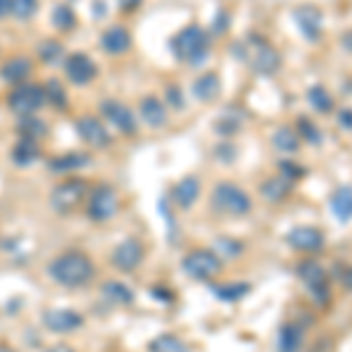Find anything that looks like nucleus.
<instances>
[{"mask_svg":"<svg viewBox=\"0 0 352 352\" xmlns=\"http://www.w3.org/2000/svg\"><path fill=\"white\" fill-rule=\"evenodd\" d=\"M294 19H296V26L305 41L315 43V41H320L322 33H324V12H322L317 5H310V3L298 5V8L294 10Z\"/></svg>","mask_w":352,"mask_h":352,"instance_id":"obj_10","label":"nucleus"},{"mask_svg":"<svg viewBox=\"0 0 352 352\" xmlns=\"http://www.w3.org/2000/svg\"><path fill=\"white\" fill-rule=\"evenodd\" d=\"M89 162V157L85 153H66V155H59L56 160L50 162V167L54 172H76V169L85 167Z\"/></svg>","mask_w":352,"mask_h":352,"instance_id":"obj_30","label":"nucleus"},{"mask_svg":"<svg viewBox=\"0 0 352 352\" xmlns=\"http://www.w3.org/2000/svg\"><path fill=\"white\" fill-rule=\"evenodd\" d=\"M85 324L82 315L76 310H68V308H54L45 312V327L54 333H71L78 331Z\"/></svg>","mask_w":352,"mask_h":352,"instance_id":"obj_15","label":"nucleus"},{"mask_svg":"<svg viewBox=\"0 0 352 352\" xmlns=\"http://www.w3.org/2000/svg\"><path fill=\"white\" fill-rule=\"evenodd\" d=\"M200 192H202V186H200V179L197 176H184L179 184L172 188V202L181 212H188V209L200 200Z\"/></svg>","mask_w":352,"mask_h":352,"instance_id":"obj_17","label":"nucleus"},{"mask_svg":"<svg viewBox=\"0 0 352 352\" xmlns=\"http://www.w3.org/2000/svg\"><path fill=\"white\" fill-rule=\"evenodd\" d=\"M292 188H294L292 181L285 179L282 174H277V176L265 179L263 184L258 186V192H261V197H263L265 202L280 204V202H285L289 195H292Z\"/></svg>","mask_w":352,"mask_h":352,"instance_id":"obj_18","label":"nucleus"},{"mask_svg":"<svg viewBox=\"0 0 352 352\" xmlns=\"http://www.w3.org/2000/svg\"><path fill=\"white\" fill-rule=\"evenodd\" d=\"M87 195V184L82 179H68L64 184H59L50 195V204L56 214L61 217H68L73 209H78Z\"/></svg>","mask_w":352,"mask_h":352,"instance_id":"obj_7","label":"nucleus"},{"mask_svg":"<svg viewBox=\"0 0 352 352\" xmlns=\"http://www.w3.org/2000/svg\"><path fill=\"white\" fill-rule=\"evenodd\" d=\"M232 54L258 76H275L282 66V54L277 47L258 33H249L247 38L237 41L232 45Z\"/></svg>","mask_w":352,"mask_h":352,"instance_id":"obj_1","label":"nucleus"},{"mask_svg":"<svg viewBox=\"0 0 352 352\" xmlns=\"http://www.w3.org/2000/svg\"><path fill=\"white\" fill-rule=\"evenodd\" d=\"M0 352H12L10 348H5V345H0Z\"/></svg>","mask_w":352,"mask_h":352,"instance_id":"obj_49","label":"nucleus"},{"mask_svg":"<svg viewBox=\"0 0 352 352\" xmlns=\"http://www.w3.org/2000/svg\"><path fill=\"white\" fill-rule=\"evenodd\" d=\"M338 124L343 129H352V109H340L338 111Z\"/></svg>","mask_w":352,"mask_h":352,"instance_id":"obj_42","label":"nucleus"},{"mask_svg":"<svg viewBox=\"0 0 352 352\" xmlns=\"http://www.w3.org/2000/svg\"><path fill=\"white\" fill-rule=\"evenodd\" d=\"M296 134H298L300 141H305V144H310V146L322 144V129L305 116L296 118Z\"/></svg>","mask_w":352,"mask_h":352,"instance_id":"obj_31","label":"nucleus"},{"mask_svg":"<svg viewBox=\"0 0 352 352\" xmlns=\"http://www.w3.org/2000/svg\"><path fill=\"white\" fill-rule=\"evenodd\" d=\"M31 59H26V56H12V59H8L0 68V76L5 78L10 85H21L26 82V78L31 76Z\"/></svg>","mask_w":352,"mask_h":352,"instance_id":"obj_24","label":"nucleus"},{"mask_svg":"<svg viewBox=\"0 0 352 352\" xmlns=\"http://www.w3.org/2000/svg\"><path fill=\"white\" fill-rule=\"evenodd\" d=\"M287 242L292 249H296L300 254H317L324 249L327 237L324 232L315 226H296L287 232Z\"/></svg>","mask_w":352,"mask_h":352,"instance_id":"obj_11","label":"nucleus"},{"mask_svg":"<svg viewBox=\"0 0 352 352\" xmlns=\"http://www.w3.org/2000/svg\"><path fill=\"white\" fill-rule=\"evenodd\" d=\"M181 270L197 282H212L223 270V261H221V256L214 249H195V252L184 256Z\"/></svg>","mask_w":352,"mask_h":352,"instance_id":"obj_5","label":"nucleus"},{"mask_svg":"<svg viewBox=\"0 0 352 352\" xmlns=\"http://www.w3.org/2000/svg\"><path fill=\"white\" fill-rule=\"evenodd\" d=\"M340 285L348 289V292H352V265L343 272V275H340Z\"/></svg>","mask_w":352,"mask_h":352,"instance_id":"obj_45","label":"nucleus"},{"mask_svg":"<svg viewBox=\"0 0 352 352\" xmlns=\"http://www.w3.org/2000/svg\"><path fill=\"white\" fill-rule=\"evenodd\" d=\"M38 54H41V59L47 66H54L56 61L64 56V47H61V43H56V41H47V43L41 45V52Z\"/></svg>","mask_w":352,"mask_h":352,"instance_id":"obj_37","label":"nucleus"},{"mask_svg":"<svg viewBox=\"0 0 352 352\" xmlns=\"http://www.w3.org/2000/svg\"><path fill=\"white\" fill-rule=\"evenodd\" d=\"M47 272L56 285L78 289L94 277V261L82 252H66L47 265Z\"/></svg>","mask_w":352,"mask_h":352,"instance_id":"obj_2","label":"nucleus"},{"mask_svg":"<svg viewBox=\"0 0 352 352\" xmlns=\"http://www.w3.org/2000/svg\"><path fill=\"white\" fill-rule=\"evenodd\" d=\"M38 12V0H12V14L26 21Z\"/></svg>","mask_w":352,"mask_h":352,"instance_id":"obj_39","label":"nucleus"},{"mask_svg":"<svg viewBox=\"0 0 352 352\" xmlns=\"http://www.w3.org/2000/svg\"><path fill=\"white\" fill-rule=\"evenodd\" d=\"M118 5H120L122 12H134V10L141 5V0H118Z\"/></svg>","mask_w":352,"mask_h":352,"instance_id":"obj_43","label":"nucleus"},{"mask_svg":"<svg viewBox=\"0 0 352 352\" xmlns=\"http://www.w3.org/2000/svg\"><path fill=\"white\" fill-rule=\"evenodd\" d=\"M76 129H78V134H80V139L87 146H92V148H106L113 141L109 129L104 127V122L96 120L94 116H82L80 120L76 122Z\"/></svg>","mask_w":352,"mask_h":352,"instance_id":"obj_14","label":"nucleus"},{"mask_svg":"<svg viewBox=\"0 0 352 352\" xmlns=\"http://www.w3.org/2000/svg\"><path fill=\"white\" fill-rule=\"evenodd\" d=\"M249 287L247 282H230V285H221V287H214V294L221 298V300H228V303H235V300L244 298L249 294Z\"/></svg>","mask_w":352,"mask_h":352,"instance_id":"obj_34","label":"nucleus"},{"mask_svg":"<svg viewBox=\"0 0 352 352\" xmlns=\"http://www.w3.org/2000/svg\"><path fill=\"white\" fill-rule=\"evenodd\" d=\"M169 47H172V52L179 61H184L188 66H200L209 56L212 45H209V36L202 26L190 24L176 33L172 43H169Z\"/></svg>","mask_w":352,"mask_h":352,"instance_id":"obj_4","label":"nucleus"},{"mask_svg":"<svg viewBox=\"0 0 352 352\" xmlns=\"http://www.w3.org/2000/svg\"><path fill=\"white\" fill-rule=\"evenodd\" d=\"M217 252L223 254L226 258H240L244 254V244L232 240V237H221L217 240Z\"/></svg>","mask_w":352,"mask_h":352,"instance_id":"obj_38","label":"nucleus"},{"mask_svg":"<svg viewBox=\"0 0 352 352\" xmlns=\"http://www.w3.org/2000/svg\"><path fill=\"white\" fill-rule=\"evenodd\" d=\"M305 343V331L300 324L285 322L277 331V352H300Z\"/></svg>","mask_w":352,"mask_h":352,"instance_id":"obj_20","label":"nucleus"},{"mask_svg":"<svg viewBox=\"0 0 352 352\" xmlns=\"http://www.w3.org/2000/svg\"><path fill=\"white\" fill-rule=\"evenodd\" d=\"M242 124H244V116H242V113L232 118L230 111H228V113H223V116H221L219 120H217V132L228 139V136H232L235 132H240Z\"/></svg>","mask_w":352,"mask_h":352,"instance_id":"obj_35","label":"nucleus"},{"mask_svg":"<svg viewBox=\"0 0 352 352\" xmlns=\"http://www.w3.org/2000/svg\"><path fill=\"white\" fill-rule=\"evenodd\" d=\"M120 212V195L118 190L109 184H99L96 188L89 192V207L87 214L89 219L96 223H106V221L116 219Z\"/></svg>","mask_w":352,"mask_h":352,"instance_id":"obj_6","label":"nucleus"},{"mask_svg":"<svg viewBox=\"0 0 352 352\" xmlns=\"http://www.w3.org/2000/svg\"><path fill=\"white\" fill-rule=\"evenodd\" d=\"M139 116L151 129H160L167 124V106L157 96H146L139 104Z\"/></svg>","mask_w":352,"mask_h":352,"instance_id":"obj_19","label":"nucleus"},{"mask_svg":"<svg viewBox=\"0 0 352 352\" xmlns=\"http://www.w3.org/2000/svg\"><path fill=\"white\" fill-rule=\"evenodd\" d=\"M308 101H310L312 111H317L320 116H327V113L333 111V96L329 94V89L324 85H312L308 89Z\"/></svg>","mask_w":352,"mask_h":352,"instance_id":"obj_27","label":"nucleus"},{"mask_svg":"<svg viewBox=\"0 0 352 352\" xmlns=\"http://www.w3.org/2000/svg\"><path fill=\"white\" fill-rule=\"evenodd\" d=\"M167 101H169V106H174L176 111L184 109V94H181V89L176 87V85H169L167 87Z\"/></svg>","mask_w":352,"mask_h":352,"instance_id":"obj_41","label":"nucleus"},{"mask_svg":"<svg viewBox=\"0 0 352 352\" xmlns=\"http://www.w3.org/2000/svg\"><path fill=\"white\" fill-rule=\"evenodd\" d=\"M101 113H104V118L113 124V127L118 129V132H122V134H136V129H139L136 116L132 113V109H129V106L122 104V101L106 99L104 104H101Z\"/></svg>","mask_w":352,"mask_h":352,"instance_id":"obj_12","label":"nucleus"},{"mask_svg":"<svg viewBox=\"0 0 352 352\" xmlns=\"http://www.w3.org/2000/svg\"><path fill=\"white\" fill-rule=\"evenodd\" d=\"M340 43H343V47L348 50V52H352V28H350V31H345V33H343Z\"/></svg>","mask_w":352,"mask_h":352,"instance_id":"obj_47","label":"nucleus"},{"mask_svg":"<svg viewBox=\"0 0 352 352\" xmlns=\"http://www.w3.org/2000/svg\"><path fill=\"white\" fill-rule=\"evenodd\" d=\"M50 352H73L71 348H64V345H56V348H52Z\"/></svg>","mask_w":352,"mask_h":352,"instance_id":"obj_48","label":"nucleus"},{"mask_svg":"<svg viewBox=\"0 0 352 352\" xmlns=\"http://www.w3.org/2000/svg\"><path fill=\"white\" fill-rule=\"evenodd\" d=\"M132 47V36L124 26H111L101 36V50L109 54H124Z\"/></svg>","mask_w":352,"mask_h":352,"instance_id":"obj_21","label":"nucleus"},{"mask_svg":"<svg viewBox=\"0 0 352 352\" xmlns=\"http://www.w3.org/2000/svg\"><path fill=\"white\" fill-rule=\"evenodd\" d=\"M66 76H68V80H71L73 85H89L96 78V66H94V61L89 59L87 54H82V52H76V54H71L66 59Z\"/></svg>","mask_w":352,"mask_h":352,"instance_id":"obj_16","label":"nucleus"},{"mask_svg":"<svg viewBox=\"0 0 352 352\" xmlns=\"http://www.w3.org/2000/svg\"><path fill=\"white\" fill-rule=\"evenodd\" d=\"M104 294H106V298H109L111 303H116V305H127V303H132V300H134L132 289L124 287L122 282H106Z\"/></svg>","mask_w":352,"mask_h":352,"instance_id":"obj_32","label":"nucleus"},{"mask_svg":"<svg viewBox=\"0 0 352 352\" xmlns=\"http://www.w3.org/2000/svg\"><path fill=\"white\" fill-rule=\"evenodd\" d=\"M272 146H275L280 153H285V155H289V153H296L300 148V139L296 134V129L294 127H277L275 132H272Z\"/></svg>","mask_w":352,"mask_h":352,"instance_id":"obj_26","label":"nucleus"},{"mask_svg":"<svg viewBox=\"0 0 352 352\" xmlns=\"http://www.w3.org/2000/svg\"><path fill=\"white\" fill-rule=\"evenodd\" d=\"M16 129H19V136H24V139H36V141H41L43 136L47 134V124L33 116L21 118V122Z\"/></svg>","mask_w":352,"mask_h":352,"instance_id":"obj_33","label":"nucleus"},{"mask_svg":"<svg viewBox=\"0 0 352 352\" xmlns=\"http://www.w3.org/2000/svg\"><path fill=\"white\" fill-rule=\"evenodd\" d=\"M223 19H228V14H226L223 10H221V12H219V19L214 21V31H217V33H223L226 28H228V24H223Z\"/></svg>","mask_w":352,"mask_h":352,"instance_id":"obj_44","label":"nucleus"},{"mask_svg":"<svg viewBox=\"0 0 352 352\" xmlns=\"http://www.w3.org/2000/svg\"><path fill=\"white\" fill-rule=\"evenodd\" d=\"M113 263L122 272H134L144 263V244L136 240V237H129V240L120 242L113 249Z\"/></svg>","mask_w":352,"mask_h":352,"instance_id":"obj_13","label":"nucleus"},{"mask_svg":"<svg viewBox=\"0 0 352 352\" xmlns=\"http://www.w3.org/2000/svg\"><path fill=\"white\" fill-rule=\"evenodd\" d=\"M329 207L331 214L340 223H350L352 221V186H338L329 197Z\"/></svg>","mask_w":352,"mask_h":352,"instance_id":"obj_23","label":"nucleus"},{"mask_svg":"<svg viewBox=\"0 0 352 352\" xmlns=\"http://www.w3.org/2000/svg\"><path fill=\"white\" fill-rule=\"evenodd\" d=\"M12 14V0H0V19Z\"/></svg>","mask_w":352,"mask_h":352,"instance_id":"obj_46","label":"nucleus"},{"mask_svg":"<svg viewBox=\"0 0 352 352\" xmlns=\"http://www.w3.org/2000/svg\"><path fill=\"white\" fill-rule=\"evenodd\" d=\"M254 209V200L242 186L221 181L212 190V212L221 219H244Z\"/></svg>","mask_w":352,"mask_h":352,"instance_id":"obj_3","label":"nucleus"},{"mask_svg":"<svg viewBox=\"0 0 352 352\" xmlns=\"http://www.w3.org/2000/svg\"><path fill=\"white\" fill-rule=\"evenodd\" d=\"M280 174L294 184V181H298V179H303V176H305V167H300L298 162H294V160H289V157H285V160L280 162Z\"/></svg>","mask_w":352,"mask_h":352,"instance_id":"obj_40","label":"nucleus"},{"mask_svg":"<svg viewBox=\"0 0 352 352\" xmlns=\"http://www.w3.org/2000/svg\"><path fill=\"white\" fill-rule=\"evenodd\" d=\"M43 92H45V104H52L54 109H59V111H64L68 106V94H66L64 85L59 80H54V78L45 82Z\"/></svg>","mask_w":352,"mask_h":352,"instance_id":"obj_29","label":"nucleus"},{"mask_svg":"<svg viewBox=\"0 0 352 352\" xmlns=\"http://www.w3.org/2000/svg\"><path fill=\"white\" fill-rule=\"evenodd\" d=\"M12 157L16 164L26 167V164L36 162L38 157H41V144H38L36 139H24V136H19V141L14 144Z\"/></svg>","mask_w":352,"mask_h":352,"instance_id":"obj_25","label":"nucleus"},{"mask_svg":"<svg viewBox=\"0 0 352 352\" xmlns=\"http://www.w3.org/2000/svg\"><path fill=\"white\" fill-rule=\"evenodd\" d=\"M8 104L16 116H21V118L33 116V113L41 111L45 106V92H43V87H38V85L21 82L10 92Z\"/></svg>","mask_w":352,"mask_h":352,"instance_id":"obj_9","label":"nucleus"},{"mask_svg":"<svg viewBox=\"0 0 352 352\" xmlns=\"http://www.w3.org/2000/svg\"><path fill=\"white\" fill-rule=\"evenodd\" d=\"M192 96H195L197 101H202V104H212V101H217L221 96L219 73L209 71V73H204V76L197 78V80L192 82Z\"/></svg>","mask_w":352,"mask_h":352,"instance_id":"obj_22","label":"nucleus"},{"mask_svg":"<svg viewBox=\"0 0 352 352\" xmlns=\"http://www.w3.org/2000/svg\"><path fill=\"white\" fill-rule=\"evenodd\" d=\"M296 275L305 285V289L312 294L315 303L324 305L329 300V285H327L329 275H327V270L322 268V263H317L315 258H303L296 265Z\"/></svg>","mask_w":352,"mask_h":352,"instance_id":"obj_8","label":"nucleus"},{"mask_svg":"<svg viewBox=\"0 0 352 352\" xmlns=\"http://www.w3.org/2000/svg\"><path fill=\"white\" fill-rule=\"evenodd\" d=\"M52 21L56 28H61V31H71L78 19H76V12H73L68 5H56L54 12H52Z\"/></svg>","mask_w":352,"mask_h":352,"instance_id":"obj_36","label":"nucleus"},{"mask_svg":"<svg viewBox=\"0 0 352 352\" xmlns=\"http://www.w3.org/2000/svg\"><path fill=\"white\" fill-rule=\"evenodd\" d=\"M148 352H190V348L174 333H162L155 340H151Z\"/></svg>","mask_w":352,"mask_h":352,"instance_id":"obj_28","label":"nucleus"}]
</instances>
